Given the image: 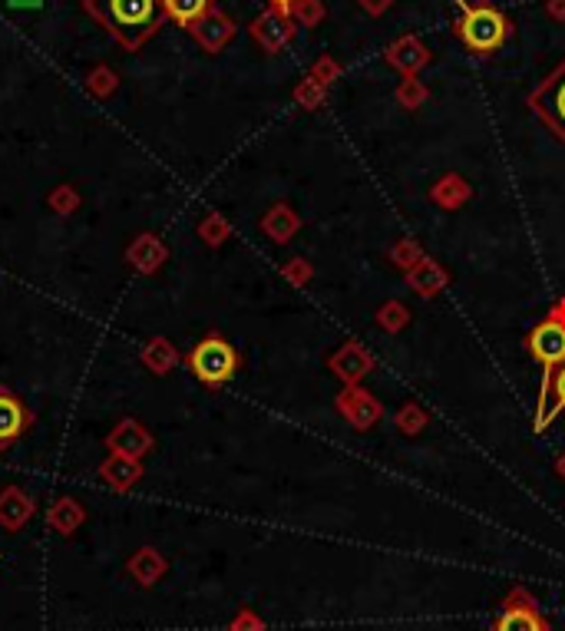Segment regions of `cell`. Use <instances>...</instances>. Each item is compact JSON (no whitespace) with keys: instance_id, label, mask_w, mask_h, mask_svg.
I'll use <instances>...</instances> for the list:
<instances>
[{"instance_id":"6da1fadb","label":"cell","mask_w":565,"mask_h":631,"mask_svg":"<svg viewBox=\"0 0 565 631\" xmlns=\"http://www.w3.org/2000/svg\"><path fill=\"white\" fill-rule=\"evenodd\" d=\"M86 14L123 43L126 50H139L166 24L162 0H83Z\"/></svg>"},{"instance_id":"7a4b0ae2","label":"cell","mask_w":565,"mask_h":631,"mask_svg":"<svg viewBox=\"0 0 565 631\" xmlns=\"http://www.w3.org/2000/svg\"><path fill=\"white\" fill-rule=\"evenodd\" d=\"M526 347H529V354L536 357L539 367H542V390H539V407H536V430H546V423H549L546 397L552 394V374H556L559 364H565V318L552 314V318L539 321L536 328L529 331Z\"/></svg>"},{"instance_id":"3957f363","label":"cell","mask_w":565,"mask_h":631,"mask_svg":"<svg viewBox=\"0 0 565 631\" xmlns=\"http://www.w3.org/2000/svg\"><path fill=\"white\" fill-rule=\"evenodd\" d=\"M456 34L473 53H493L506 43L509 20L490 4H460V24Z\"/></svg>"},{"instance_id":"277c9868","label":"cell","mask_w":565,"mask_h":631,"mask_svg":"<svg viewBox=\"0 0 565 631\" xmlns=\"http://www.w3.org/2000/svg\"><path fill=\"white\" fill-rule=\"evenodd\" d=\"M189 371L202 380L205 387H222L238 371V354L235 347L219 334L202 337L189 351Z\"/></svg>"},{"instance_id":"5b68a950","label":"cell","mask_w":565,"mask_h":631,"mask_svg":"<svg viewBox=\"0 0 565 631\" xmlns=\"http://www.w3.org/2000/svg\"><path fill=\"white\" fill-rule=\"evenodd\" d=\"M529 106L546 119V126L565 143V60L529 93Z\"/></svg>"},{"instance_id":"8992f818","label":"cell","mask_w":565,"mask_h":631,"mask_svg":"<svg viewBox=\"0 0 565 631\" xmlns=\"http://www.w3.org/2000/svg\"><path fill=\"white\" fill-rule=\"evenodd\" d=\"M30 423V413L27 407L20 404V400L10 394V390L0 387V446H10L20 433L27 430Z\"/></svg>"},{"instance_id":"52a82bcc","label":"cell","mask_w":565,"mask_h":631,"mask_svg":"<svg viewBox=\"0 0 565 631\" xmlns=\"http://www.w3.org/2000/svg\"><path fill=\"white\" fill-rule=\"evenodd\" d=\"M341 413L354 423L357 430H367L380 417V407H377V400L367 394V390L354 387V390H347V394L341 397Z\"/></svg>"},{"instance_id":"ba28073f","label":"cell","mask_w":565,"mask_h":631,"mask_svg":"<svg viewBox=\"0 0 565 631\" xmlns=\"http://www.w3.org/2000/svg\"><path fill=\"white\" fill-rule=\"evenodd\" d=\"M195 37H199V43L202 47H209V50H219L222 43L235 34V24L232 20H228L225 14H219V10H209V14H205L199 24H192L189 27Z\"/></svg>"},{"instance_id":"9c48e42d","label":"cell","mask_w":565,"mask_h":631,"mask_svg":"<svg viewBox=\"0 0 565 631\" xmlns=\"http://www.w3.org/2000/svg\"><path fill=\"white\" fill-rule=\"evenodd\" d=\"M493 631H549V625L536 608H513L509 605L506 612L496 618Z\"/></svg>"},{"instance_id":"30bf717a","label":"cell","mask_w":565,"mask_h":631,"mask_svg":"<svg viewBox=\"0 0 565 631\" xmlns=\"http://www.w3.org/2000/svg\"><path fill=\"white\" fill-rule=\"evenodd\" d=\"M255 37L265 43L268 50L281 47L288 37H291V24H288V14H278V10H271L262 20L255 24Z\"/></svg>"},{"instance_id":"8fae6325","label":"cell","mask_w":565,"mask_h":631,"mask_svg":"<svg viewBox=\"0 0 565 631\" xmlns=\"http://www.w3.org/2000/svg\"><path fill=\"white\" fill-rule=\"evenodd\" d=\"M162 7H166L169 20H176L182 27H192L212 10V0H162Z\"/></svg>"},{"instance_id":"7c38bea8","label":"cell","mask_w":565,"mask_h":631,"mask_svg":"<svg viewBox=\"0 0 565 631\" xmlns=\"http://www.w3.org/2000/svg\"><path fill=\"white\" fill-rule=\"evenodd\" d=\"M552 397H556V407L549 410V417L556 410H565V364H559L556 374H552Z\"/></svg>"},{"instance_id":"4fadbf2b","label":"cell","mask_w":565,"mask_h":631,"mask_svg":"<svg viewBox=\"0 0 565 631\" xmlns=\"http://www.w3.org/2000/svg\"><path fill=\"white\" fill-rule=\"evenodd\" d=\"M268 4H271V10H278V14H288V10L298 4V0H268Z\"/></svg>"},{"instance_id":"5bb4252c","label":"cell","mask_w":565,"mask_h":631,"mask_svg":"<svg viewBox=\"0 0 565 631\" xmlns=\"http://www.w3.org/2000/svg\"><path fill=\"white\" fill-rule=\"evenodd\" d=\"M43 4V0H10V7H27V10H34V7H40Z\"/></svg>"}]
</instances>
